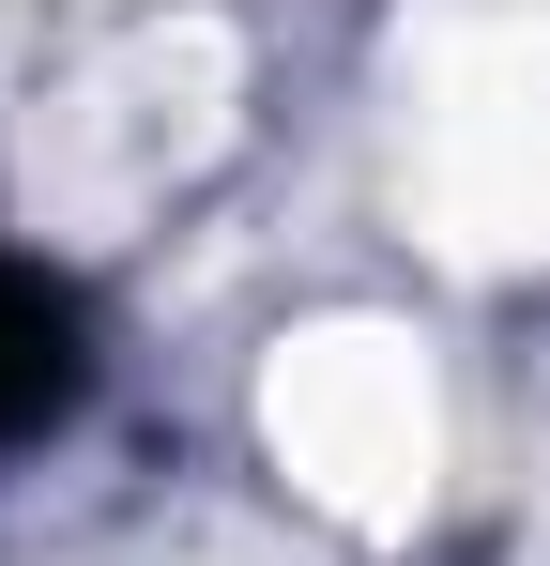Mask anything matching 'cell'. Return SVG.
<instances>
[{"mask_svg":"<svg viewBox=\"0 0 550 566\" xmlns=\"http://www.w3.org/2000/svg\"><path fill=\"white\" fill-rule=\"evenodd\" d=\"M31 413H62V306H46V276L0 261V444Z\"/></svg>","mask_w":550,"mask_h":566,"instance_id":"6da1fadb","label":"cell"}]
</instances>
